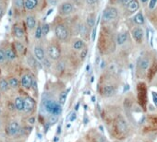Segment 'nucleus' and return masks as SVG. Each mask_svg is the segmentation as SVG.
Instances as JSON below:
<instances>
[{"label":"nucleus","instance_id":"nucleus-1","mask_svg":"<svg viewBox=\"0 0 157 142\" xmlns=\"http://www.w3.org/2000/svg\"><path fill=\"white\" fill-rule=\"evenodd\" d=\"M44 109L47 113L54 115H59L62 112L61 104L59 102H56L54 101L48 100L44 102Z\"/></svg>","mask_w":157,"mask_h":142},{"label":"nucleus","instance_id":"nucleus-2","mask_svg":"<svg viewBox=\"0 0 157 142\" xmlns=\"http://www.w3.org/2000/svg\"><path fill=\"white\" fill-rule=\"evenodd\" d=\"M56 37L62 42H66L69 38V31L64 24H57L55 28Z\"/></svg>","mask_w":157,"mask_h":142},{"label":"nucleus","instance_id":"nucleus-3","mask_svg":"<svg viewBox=\"0 0 157 142\" xmlns=\"http://www.w3.org/2000/svg\"><path fill=\"white\" fill-rule=\"evenodd\" d=\"M117 16H118L117 9L114 7H108L103 11L102 19H103V21L109 22V21H112L116 20L117 18Z\"/></svg>","mask_w":157,"mask_h":142},{"label":"nucleus","instance_id":"nucleus-4","mask_svg":"<svg viewBox=\"0 0 157 142\" xmlns=\"http://www.w3.org/2000/svg\"><path fill=\"white\" fill-rule=\"evenodd\" d=\"M46 52H47V56L52 60H58L60 58L61 52H60L59 47L57 45H56V44H50V45H48Z\"/></svg>","mask_w":157,"mask_h":142},{"label":"nucleus","instance_id":"nucleus-5","mask_svg":"<svg viewBox=\"0 0 157 142\" xmlns=\"http://www.w3.org/2000/svg\"><path fill=\"white\" fill-rule=\"evenodd\" d=\"M20 129H21L20 124L17 121H11L7 125L6 132L8 136L12 137V136H15L16 134H18Z\"/></svg>","mask_w":157,"mask_h":142},{"label":"nucleus","instance_id":"nucleus-6","mask_svg":"<svg viewBox=\"0 0 157 142\" xmlns=\"http://www.w3.org/2000/svg\"><path fill=\"white\" fill-rule=\"evenodd\" d=\"M73 5L70 2H63L58 7V13L61 16H68L73 12Z\"/></svg>","mask_w":157,"mask_h":142},{"label":"nucleus","instance_id":"nucleus-7","mask_svg":"<svg viewBox=\"0 0 157 142\" xmlns=\"http://www.w3.org/2000/svg\"><path fill=\"white\" fill-rule=\"evenodd\" d=\"M131 35H132V38L137 42V43H142L143 40V36H144V31L142 28L137 27L132 29L131 31Z\"/></svg>","mask_w":157,"mask_h":142},{"label":"nucleus","instance_id":"nucleus-8","mask_svg":"<svg viewBox=\"0 0 157 142\" xmlns=\"http://www.w3.org/2000/svg\"><path fill=\"white\" fill-rule=\"evenodd\" d=\"M35 107V101L31 97H26L24 98V112L27 114L31 113Z\"/></svg>","mask_w":157,"mask_h":142},{"label":"nucleus","instance_id":"nucleus-9","mask_svg":"<svg viewBox=\"0 0 157 142\" xmlns=\"http://www.w3.org/2000/svg\"><path fill=\"white\" fill-rule=\"evenodd\" d=\"M33 55H34V57H35L36 60H38V61H41L42 62V61H44L45 59L44 50L40 45L34 46V48H33Z\"/></svg>","mask_w":157,"mask_h":142},{"label":"nucleus","instance_id":"nucleus-10","mask_svg":"<svg viewBox=\"0 0 157 142\" xmlns=\"http://www.w3.org/2000/svg\"><path fill=\"white\" fill-rule=\"evenodd\" d=\"M25 22H26V25H27V28L30 30V31H32L36 28L37 26V22H36V18L35 16L33 15H27L26 18H25Z\"/></svg>","mask_w":157,"mask_h":142},{"label":"nucleus","instance_id":"nucleus-11","mask_svg":"<svg viewBox=\"0 0 157 142\" xmlns=\"http://www.w3.org/2000/svg\"><path fill=\"white\" fill-rule=\"evenodd\" d=\"M32 84H33V79H32V77L30 74H25V75L22 76L21 85L24 89L29 90V89L32 86Z\"/></svg>","mask_w":157,"mask_h":142},{"label":"nucleus","instance_id":"nucleus-12","mask_svg":"<svg viewBox=\"0 0 157 142\" xmlns=\"http://www.w3.org/2000/svg\"><path fill=\"white\" fill-rule=\"evenodd\" d=\"M13 33H14V36L16 38L20 39V40L22 39L24 37V35H25L23 28L21 25H19V24H15L13 26Z\"/></svg>","mask_w":157,"mask_h":142},{"label":"nucleus","instance_id":"nucleus-13","mask_svg":"<svg viewBox=\"0 0 157 142\" xmlns=\"http://www.w3.org/2000/svg\"><path fill=\"white\" fill-rule=\"evenodd\" d=\"M39 5V0H25L24 8L28 11H32Z\"/></svg>","mask_w":157,"mask_h":142},{"label":"nucleus","instance_id":"nucleus-14","mask_svg":"<svg viewBox=\"0 0 157 142\" xmlns=\"http://www.w3.org/2000/svg\"><path fill=\"white\" fill-rule=\"evenodd\" d=\"M14 105L17 111L22 112L24 111V99L22 97H17L14 102Z\"/></svg>","mask_w":157,"mask_h":142},{"label":"nucleus","instance_id":"nucleus-15","mask_svg":"<svg viewBox=\"0 0 157 142\" xmlns=\"http://www.w3.org/2000/svg\"><path fill=\"white\" fill-rule=\"evenodd\" d=\"M116 126H117V129L118 131H120L121 133H125L128 129V126H127V123L126 121L122 118V117H119L117 119V122H116Z\"/></svg>","mask_w":157,"mask_h":142},{"label":"nucleus","instance_id":"nucleus-16","mask_svg":"<svg viewBox=\"0 0 157 142\" xmlns=\"http://www.w3.org/2000/svg\"><path fill=\"white\" fill-rule=\"evenodd\" d=\"M128 38H129V33L127 31L118 33L117 36H116V43H117V44H119V45L124 44L127 42Z\"/></svg>","mask_w":157,"mask_h":142},{"label":"nucleus","instance_id":"nucleus-17","mask_svg":"<svg viewBox=\"0 0 157 142\" xmlns=\"http://www.w3.org/2000/svg\"><path fill=\"white\" fill-rule=\"evenodd\" d=\"M116 92V89L112 85H106L103 87V94L104 96H112Z\"/></svg>","mask_w":157,"mask_h":142},{"label":"nucleus","instance_id":"nucleus-18","mask_svg":"<svg viewBox=\"0 0 157 142\" xmlns=\"http://www.w3.org/2000/svg\"><path fill=\"white\" fill-rule=\"evenodd\" d=\"M5 54H6V57H7V60L8 61H13L15 58H16V51L14 48H10V47H8L5 49Z\"/></svg>","mask_w":157,"mask_h":142},{"label":"nucleus","instance_id":"nucleus-19","mask_svg":"<svg viewBox=\"0 0 157 142\" xmlns=\"http://www.w3.org/2000/svg\"><path fill=\"white\" fill-rule=\"evenodd\" d=\"M133 21L137 24V25H139V26H142V25H143L144 24V22H145V20H144V16H143V14L142 13V12H139V13H137L135 16H134V18H133Z\"/></svg>","mask_w":157,"mask_h":142},{"label":"nucleus","instance_id":"nucleus-20","mask_svg":"<svg viewBox=\"0 0 157 142\" xmlns=\"http://www.w3.org/2000/svg\"><path fill=\"white\" fill-rule=\"evenodd\" d=\"M14 49H15L16 53H18V54H20V55L23 54L24 51H25V47H24L23 44L20 41H16L14 43Z\"/></svg>","mask_w":157,"mask_h":142},{"label":"nucleus","instance_id":"nucleus-21","mask_svg":"<svg viewBox=\"0 0 157 142\" xmlns=\"http://www.w3.org/2000/svg\"><path fill=\"white\" fill-rule=\"evenodd\" d=\"M96 18L94 14H90L88 17H87V21H86V25L88 28H93L95 23H96Z\"/></svg>","mask_w":157,"mask_h":142},{"label":"nucleus","instance_id":"nucleus-22","mask_svg":"<svg viewBox=\"0 0 157 142\" xmlns=\"http://www.w3.org/2000/svg\"><path fill=\"white\" fill-rule=\"evenodd\" d=\"M139 2L137 1V0H133V1L127 8H128V11L129 13H134V12H136L139 9Z\"/></svg>","mask_w":157,"mask_h":142},{"label":"nucleus","instance_id":"nucleus-23","mask_svg":"<svg viewBox=\"0 0 157 142\" xmlns=\"http://www.w3.org/2000/svg\"><path fill=\"white\" fill-rule=\"evenodd\" d=\"M72 46L75 50H82L84 49V46H85V44H84V41L83 40H75L72 44Z\"/></svg>","mask_w":157,"mask_h":142},{"label":"nucleus","instance_id":"nucleus-24","mask_svg":"<svg viewBox=\"0 0 157 142\" xmlns=\"http://www.w3.org/2000/svg\"><path fill=\"white\" fill-rule=\"evenodd\" d=\"M139 67L142 70H147L150 66V60L148 58H142L141 61L139 63Z\"/></svg>","mask_w":157,"mask_h":142},{"label":"nucleus","instance_id":"nucleus-25","mask_svg":"<svg viewBox=\"0 0 157 142\" xmlns=\"http://www.w3.org/2000/svg\"><path fill=\"white\" fill-rule=\"evenodd\" d=\"M9 83H8V80L5 79H2L0 80V90L1 92H7L8 89H9Z\"/></svg>","mask_w":157,"mask_h":142},{"label":"nucleus","instance_id":"nucleus-26","mask_svg":"<svg viewBox=\"0 0 157 142\" xmlns=\"http://www.w3.org/2000/svg\"><path fill=\"white\" fill-rule=\"evenodd\" d=\"M34 37L37 40L41 39L43 37V31H42V25L38 24L35 28V31H34Z\"/></svg>","mask_w":157,"mask_h":142},{"label":"nucleus","instance_id":"nucleus-27","mask_svg":"<svg viewBox=\"0 0 157 142\" xmlns=\"http://www.w3.org/2000/svg\"><path fill=\"white\" fill-rule=\"evenodd\" d=\"M14 6L17 9H22L24 8L25 0H13Z\"/></svg>","mask_w":157,"mask_h":142},{"label":"nucleus","instance_id":"nucleus-28","mask_svg":"<svg viewBox=\"0 0 157 142\" xmlns=\"http://www.w3.org/2000/svg\"><path fill=\"white\" fill-rule=\"evenodd\" d=\"M67 91L63 92L60 93L58 101H59V103H60L61 105H64V104H65V102H66V101H67Z\"/></svg>","mask_w":157,"mask_h":142},{"label":"nucleus","instance_id":"nucleus-29","mask_svg":"<svg viewBox=\"0 0 157 142\" xmlns=\"http://www.w3.org/2000/svg\"><path fill=\"white\" fill-rule=\"evenodd\" d=\"M8 83H9V86L13 89L18 88V86H19V80L16 78H10L8 79Z\"/></svg>","mask_w":157,"mask_h":142},{"label":"nucleus","instance_id":"nucleus-30","mask_svg":"<svg viewBox=\"0 0 157 142\" xmlns=\"http://www.w3.org/2000/svg\"><path fill=\"white\" fill-rule=\"evenodd\" d=\"M42 31H43V36H46L50 32V25L48 23H44L42 25Z\"/></svg>","mask_w":157,"mask_h":142},{"label":"nucleus","instance_id":"nucleus-31","mask_svg":"<svg viewBox=\"0 0 157 142\" xmlns=\"http://www.w3.org/2000/svg\"><path fill=\"white\" fill-rule=\"evenodd\" d=\"M7 60V57H6V54H5V50L4 49H1L0 48V64H4Z\"/></svg>","mask_w":157,"mask_h":142},{"label":"nucleus","instance_id":"nucleus-32","mask_svg":"<svg viewBox=\"0 0 157 142\" xmlns=\"http://www.w3.org/2000/svg\"><path fill=\"white\" fill-rule=\"evenodd\" d=\"M87 32H88V27H86L84 24H81L80 26V34L81 35V36H85Z\"/></svg>","mask_w":157,"mask_h":142},{"label":"nucleus","instance_id":"nucleus-33","mask_svg":"<svg viewBox=\"0 0 157 142\" xmlns=\"http://www.w3.org/2000/svg\"><path fill=\"white\" fill-rule=\"evenodd\" d=\"M57 115H51L50 117H49V123L50 125H54V124H56L57 122Z\"/></svg>","mask_w":157,"mask_h":142},{"label":"nucleus","instance_id":"nucleus-34","mask_svg":"<svg viewBox=\"0 0 157 142\" xmlns=\"http://www.w3.org/2000/svg\"><path fill=\"white\" fill-rule=\"evenodd\" d=\"M156 4H157V0H150V2H149V8L150 9H153L156 7Z\"/></svg>","mask_w":157,"mask_h":142},{"label":"nucleus","instance_id":"nucleus-35","mask_svg":"<svg viewBox=\"0 0 157 142\" xmlns=\"http://www.w3.org/2000/svg\"><path fill=\"white\" fill-rule=\"evenodd\" d=\"M132 1H133V0H121V3H122V5H123L124 7H128Z\"/></svg>","mask_w":157,"mask_h":142},{"label":"nucleus","instance_id":"nucleus-36","mask_svg":"<svg viewBox=\"0 0 157 142\" xmlns=\"http://www.w3.org/2000/svg\"><path fill=\"white\" fill-rule=\"evenodd\" d=\"M152 101L154 105L157 107V93L156 92H152Z\"/></svg>","mask_w":157,"mask_h":142},{"label":"nucleus","instance_id":"nucleus-37","mask_svg":"<svg viewBox=\"0 0 157 142\" xmlns=\"http://www.w3.org/2000/svg\"><path fill=\"white\" fill-rule=\"evenodd\" d=\"M95 37H96V28H94L93 30V32H92V41L93 42L95 41Z\"/></svg>","mask_w":157,"mask_h":142},{"label":"nucleus","instance_id":"nucleus-38","mask_svg":"<svg viewBox=\"0 0 157 142\" xmlns=\"http://www.w3.org/2000/svg\"><path fill=\"white\" fill-rule=\"evenodd\" d=\"M86 55H87V50L86 49H82V52H81V54H80L81 59H84L85 56H86Z\"/></svg>","mask_w":157,"mask_h":142},{"label":"nucleus","instance_id":"nucleus-39","mask_svg":"<svg viewBox=\"0 0 157 142\" xmlns=\"http://www.w3.org/2000/svg\"><path fill=\"white\" fill-rule=\"evenodd\" d=\"M75 119H76V113H75V112H73V113H71V114H70V117H69V120H70L71 122H73Z\"/></svg>","mask_w":157,"mask_h":142},{"label":"nucleus","instance_id":"nucleus-40","mask_svg":"<svg viewBox=\"0 0 157 142\" xmlns=\"http://www.w3.org/2000/svg\"><path fill=\"white\" fill-rule=\"evenodd\" d=\"M86 1V3L87 4H89V5H93V4H95L98 0H85Z\"/></svg>","mask_w":157,"mask_h":142},{"label":"nucleus","instance_id":"nucleus-41","mask_svg":"<svg viewBox=\"0 0 157 142\" xmlns=\"http://www.w3.org/2000/svg\"><path fill=\"white\" fill-rule=\"evenodd\" d=\"M3 15H4V9L1 6H0V19L3 17Z\"/></svg>","mask_w":157,"mask_h":142},{"label":"nucleus","instance_id":"nucleus-42","mask_svg":"<svg viewBox=\"0 0 157 142\" xmlns=\"http://www.w3.org/2000/svg\"><path fill=\"white\" fill-rule=\"evenodd\" d=\"M29 123H30V124H31V125H33V124L35 123V118H34V117L30 118V119H29Z\"/></svg>","mask_w":157,"mask_h":142},{"label":"nucleus","instance_id":"nucleus-43","mask_svg":"<svg viewBox=\"0 0 157 142\" xmlns=\"http://www.w3.org/2000/svg\"><path fill=\"white\" fill-rule=\"evenodd\" d=\"M101 64H102L101 65V68H103V66H106V62H104V61H102Z\"/></svg>","mask_w":157,"mask_h":142},{"label":"nucleus","instance_id":"nucleus-44","mask_svg":"<svg viewBox=\"0 0 157 142\" xmlns=\"http://www.w3.org/2000/svg\"><path fill=\"white\" fill-rule=\"evenodd\" d=\"M141 1H142V3H146L148 0H141Z\"/></svg>","mask_w":157,"mask_h":142},{"label":"nucleus","instance_id":"nucleus-45","mask_svg":"<svg viewBox=\"0 0 157 142\" xmlns=\"http://www.w3.org/2000/svg\"><path fill=\"white\" fill-rule=\"evenodd\" d=\"M0 96H1V90H0Z\"/></svg>","mask_w":157,"mask_h":142},{"label":"nucleus","instance_id":"nucleus-46","mask_svg":"<svg viewBox=\"0 0 157 142\" xmlns=\"http://www.w3.org/2000/svg\"><path fill=\"white\" fill-rule=\"evenodd\" d=\"M1 112H2V111H1V108H0V114H1Z\"/></svg>","mask_w":157,"mask_h":142},{"label":"nucleus","instance_id":"nucleus-47","mask_svg":"<svg viewBox=\"0 0 157 142\" xmlns=\"http://www.w3.org/2000/svg\"><path fill=\"white\" fill-rule=\"evenodd\" d=\"M0 127H1V123H0Z\"/></svg>","mask_w":157,"mask_h":142}]
</instances>
